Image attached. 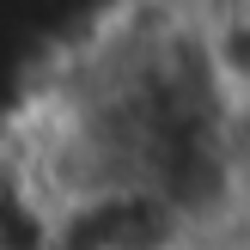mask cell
<instances>
[{
	"mask_svg": "<svg viewBox=\"0 0 250 250\" xmlns=\"http://www.w3.org/2000/svg\"><path fill=\"white\" fill-rule=\"evenodd\" d=\"M128 6L202 49H250V0H128Z\"/></svg>",
	"mask_w": 250,
	"mask_h": 250,
	"instance_id": "obj_1",
	"label": "cell"
}]
</instances>
